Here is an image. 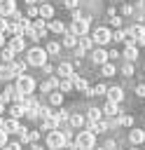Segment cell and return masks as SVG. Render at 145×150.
<instances>
[{
  "instance_id": "1",
  "label": "cell",
  "mask_w": 145,
  "mask_h": 150,
  "mask_svg": "<svg viewBox=\"0 0 145 150\" xmlns=\"http://www.w3.org/2000/svg\"><path fill=\"white\" fill-rule=\"evenodd\" d=\"M47 52L42 49V47H33V49H28V59H26V63L28 66H37V68H42L44 63H47Z\"/></svg>"
},
{
  "instance_id": "2",
  "label": "cell",
  "mask_w": 145,
  "mask_h": 150,
  "mask_svg": "<svg viewBox=\"0 0 145 150\" xmlns=\"http://www.w3.org/2000/svg\"><path fill=\"white\" fill-rule=\"evenodd\" d=\"M94 145H96V136L91 131H80L75 136V148L77 150H94Z\"/></svg>"
},
{
  "instance_id": "3",
  "label": "cell",
  "mask_w": 145,
  "mask_h": 150,
  "mask_svg": "<svg viewBox=\"0 0 145 150\" xmlns=\"http://www.w3.org/2000/svg\"><path fill=\"white\" fill-rule=\"evenodd\" d=\"M65 145H68V141H65L63 131L54 129V131L47 134V148H49V150H61V148H65Z\"/></svg>"
},
{
  "instance_id": "4",
  "label": "cell",
  "mask_w": 145,
  "mask_h": 150,
  "mask_svg": "<svg viewBox=\"0 0 145 150\" xmlns=\"http://www.w3.org/2000/svg\"><path fill=\"white\" fill-rule=\"evenodd\" d=\"M110 40H112V30L105 28V26H98V28L91 33V42H94L96 47H103V45H108Z\"/></svg>"
},
{
  "instance_id": "5",
  "label": "cell",
  "mask_w": 145,
  "mask_h": 150,
  "mask_svg": "<svg viewBox=\"0 0 145 150\" xmlns=\"http://www.w3.org/2000/svg\"><path fill=\"white\" fill-rule=\"evenodd\" d=\"M19 94H23V96H30L33 94V89H35V80L30 77V75H19L16 77V87H14Z\"/></svg>"
},
{
  "instance_id": "6",
  "label": "cell",
  "mask_w": 145,
  "mask_h": 150,
  "mask_svg": "<svg viewBox=\"0 0 145 150\" xmlns=\"http://www.w3.org/2000/svg\"><path fill=\"white\" fill-rule=\"evenodd\" d=\"M23 35H26V38H30V40H40V38H44V35H47L44 19H37V21H35V26H30V28H28Z\"/></svg>"
},
{
  "instance_id": "7",
  "label": "cell",
  "mask_w": 145,
  "mask_h": 150,
  "mask_svg": "<svg viewBox=\"0 0 145 150\" xmlns=\"http://www.w3.org/2000/svg\"><path fill=\"white\" fill-rule=\"evenodd\" d=\"M87 30H89V19H87V16L72 19V23H70V33H72V35L82 38V35H87Z\"/></svg>"
},
{
  "instance_id": "8",
  "label": "cell",
  "mask_w": 145,
  "mask_h": 150,
  "mask_svg": "<svg viewBox=\"0 0 145 150\" xmlns=\"http://www.w3.org/2000/svg\"><path fill=\"white\" fill-rule=\"evenodd\" d=\"M5 68H7V80H12V77H19V75H23V68H26V63H16V61H12V63H7Z\"/></svg>"
},
{
  "instance_id": "9",
  "label": "cell",
  "mask_w": 145,
  "mask_h": 150,
  "mask_svg": "<svg viewBox=\"0 0 145 150\" xmlns=\"http://www.w3.org/2000/svg\"><path fill=\"white\" fill-rule=\"evenodd\" d=\"M7 47H9L14 54H16V52H23V47H26V38H23V35H14V38L9 40Z\"/></svg>"
},
{
  "instance_id": "10",
  "label": "cell",
  "mask_w": 145,
  "mask_h": 150,
  "mask_svg": "<svg viewBox=\"0 0 145 150\" xmlns=\"http://www.w3.org/2000/svg\"><path fill=\"white\" fill-rule=\"evenodd\" d=\"M91 61H94L96 66H103V63L108 61V52H105L103 47H96V49L91 52Z\"/></svg>"
},
{
  "instance_id": "11",
  "label": "cell",
  "mask_w": 145,
  "mask_h": 150,
  "mask_svg": "<svg viewBox=\"0 0 145 150\" xmlns=\"http://www.w3.org/2000/svg\"><path fill=\"white\" fill-rule=\"evenodd\" d=\"M105 94H108V101H112V103H122V98H124V89L122 87H110Z\"/></svg>"
},
{
  "instance_id": "12",
  "label": "cell",
  "mask_w": 145,
  "mask_h": 150,
  "mask_svg": "<svg viewBox=\"0 0 145 150\" xmlns=\"http://www.w3.org/2000/svg\"><path fill=\"white\" fill-rule=\"evenodd\" d=\"M40 120H42V129H44V131H54V129H58V122H56L54 112H49V115H44V117H40Z\"/></svg>"
},
{
  "instance_id": "13",
  "label": "cell",
  "mask_w": 145,
  "mask_h": 150,
  "mask_svg": "<svg viewBox=\"0 0 145 150\" xmlns=\"http://www.w3.org/2000/svg\"><path fill=\"white\" fill-rule=\"evenodd\" d=\"M129 141H131L133 145L145 143V129H131V131H129Z\"/></svg>"
},
{
  "instance_id": "14",
  "label": "cell",
  "mask_w": 145,
  "mask_h": 150,
  "mask_svg": "<svg viewBox=\"0 0 145 150\" xmlns=\"http://www.w3.org/2000/svg\"><path fill=\"white\" fill-rule=\"evenodd\" d=\"M70 80H72V87H75V89H80V91H87V89H89V82H87L84 77H80L77 73H72Z\"/></svg>"
},
{
  "instance_id": "15",
  "label": "cell",
  "mask_w": 145,
  "mask_h": 150,
  "mask_svg": "<svg viewBox=\"0 0 145 150\" xmlns=\"http://www.w3.org/2000/svg\"><path fill=\"white\" fill-rule=\"evenodd\" d=\"M14 9H16L14 0H0V16H9Z\"/></svg>"
},
{
  "instance_id": "16",
  "label": "cell",
  "mask_w": 145,
  "mask_h": 150,
  "mask_svg": "<svg viewBox=\"0 0 145 150\" xmlns=\"http://www.w3.org/2000/svg\"><path fill=\"white\" fill-rule=\"evenodd\" d=\"M124 59H126L129 63L138 59V47H136L133 42H129V45H126V49H124Z\"/></svg>"
},
{
  "instance_id": "17",
  "label": "cell",
  "mask_w": 145,
  "mask_h": 150,
  "mask_svg": "<svg viewBox=\"0 0 145 150\" xmlns=\"http://www.w3.org/2000/svg\"><path fill=\"white\" fill-rule=\"evenodd\" d=\"M101 112H103V115H110V117H117V115H119L122 110H119V105H117V103L108 101V103L103 105V110H101Z\"/></svg>"
},
{
  "instance_id": "18",
  "label": "cell",
  "mask_w": 145,
  "mask_h": 150,
  "mask_svg": "<svg viewBox=\"0 0 145 150\" xmlns=\"http://www.w3.org/2000/svg\"><path fill=\"white\" fill-rule=\"evenodd\" d=\"M56 73H58L61 77H70V75H72L75 70H72V63H65V61H63V63H58V68H56Z\"/></svg>"
},
{
  "instance_id": "19",
  "label": "cell",
  "mask_w": 145,
  "mask_h": 150,
  "mask_svg": "<svg viewBox=\"0 0 145 150\" xmlns=\"http://www.w3.org/2000/svg\"><path fill=\"white\" fill-rule=\"evenodd\" d=\"M51 89H58V80H56V77H49L47 82L40 84V91H42V94H47V91H51Z\"/></svg>"
},
{
  "instance_id": "20",
  "label": "cell",
  "mask_w": 145,
  "mask_h": 150,
  "mask_svg": "<svg viewBox=\"0 0 145 150\" xmlns=\"http://www.w3.org/2000/svg\"><path fill=\"white\" fill-rule=\"evenodd\" d=\"M89 131L96 136V134H101V131H108V122H103V120H98V122H91L89 124Z\"/></svg>"
},
{
  "instance_id": "21",
  "label": "cell",
  "mask_w": 145,
  "mask_h": 150,
  "mask_svg": "<svg viewBox=\"0 0 145 150\" xmlns=\"http://www.w3.org/2000/svg\"><path fill=\"white\" fill-rule=\"evenodd\" d=\"M126 33H129L131 38H136V40H138V38H145V26H140V23H133V26H131Z\"/></svg>"
},
{
  "instance_id": "22",
  "label": "cell",
  "mask_w": 145,
  "mask_h": 150,
  "mask_svg": "<svg viewBox=\"0 0 145 150\" xmlns=\"http://www.w3.org/2000/svg\"><path fill=\"white\" fill-rule=\"evenodd\" d=\"M37 16L51 19V16H54V7H51V5H40V7H37Z\"/></svg>"
},
{
  "instance_id": "23",
  "label": "cell",
  "mask_w": 145,
  "mask_h": 150,
  "mask_svg": "<svg viewBox=\"0 0 145 150\" xmlns=\"http://www.w3.org/2000/svg\"><path fill=\"white\" fill-rule=\"evenodd\" d=\"M68 122H70L75 129H80V127L84 124V115H80V112H72V115H68Z\"/></svg>"
},
{
  "instance_id": "24",
  "label": "cell",
  "mask_w": 145,
  "mask_h": 150,
  "mask_svg": "<svg viewBox=\"0 0 145 150\" xmlns=\"http://www.w3.org/2000/svg\"><path fill=\"white\" fill-rule=\"evenodd\" d=\"M7 134H12V131H19L21 127H19V120H14V117H9V120H5V127H2Z\"/></svg>"
},
{
  "instance_id": "25",
  "label": "cell",
  "mask_w": 145,
  "mask_h": 150,
  "mask_svg": "<svg viewBox=\"0 0 145 150\" xmlns=\"http://www.w3.org/2000/svg\"><path fill=\"white\" fill-rule=\"evenodd\" d=\"M9 115H12L14 120H19V117H23V115H26V110H23V105H21V103H14V105L9 108Z\"/></svg>"
},
{
  "instance_id": "26",
  "label": "cell",
  "mask_w": 145,
  "mask_h": 150,
  "mask_svg": "<svg viewBox=\"0 0 145 150\" xmlns=\"http://www.w3.org/2000/svg\"><path fill=\"white\" fill-rule=\"evenodd\" d=\"M101 68H103V75H105V77H112V75L117 73V66H115V63H110V61H105Z\"/></svg>"
},
{
  "instance_id": "27",
  "label": "cell",
  "mask_w": 145,
  "mask_h": 150,
  "mask_svg": "<svg viewBox=\"0 0 145 150\" xmlns=\"http://www.w3.org/2000/svg\"><path fill=\"white\" fill-rule=\"evenodd\" d=\"M49 30H54V33H65V23L63 21H49Z\"/></svg>"
},
{
  "instance_id": "28",
  "label": "cell",
  "mask_w": 145,
  "mask_h": 150,
  "mask_svg": "<svg viewBox=\"0 0 145 150\" xmlns=\"http://www.w3.org/2000/svg\"><path fill=\"white\" fill-rule=\"evenodd\" d=\"M112 40H115V42H124V40H131V35H129L126 30H119V28H117V30L112 33Z\"/></svg>"
},
{
  "instance_id": "29",
  "label": "cell",
  "mask_w": 145,
  "mask_h": 150,
  "mask_svg": "<svg viewBox=\"0 0 145 150\" xmlns=\"http://www.w3.org/2000/svg\"><path fill=\"white\" fill-rule=\"evenodd\" d=\"M63 47H77V35H72V33L68 30L65 38H63Z\"/></svg>"
},
{
  "instance_id": "30",
  "label": "cell",
  "mask_w": 145,
  "mask_h": 150,
  "mask_svg": "<svg viewBox=\"0 0 145 150\" xmlns=\"http://www.w3.org/2000/svg\"><path fill=\"white\" fill-rule=\"evenodd\" d=\"M72 89V80L70 77H61L58 80V91H70Z\"/></svg>"
},
{
  "instance_id": "31",
  "label": "cell",
  "mask_w": 145,
  "mask_h": 150,
  "mask_svg": "<svg viewBox=\"0 0 145 150\" xmlns=\"http://www.w3.org/2000/svg\"><path fill=\"white\" fill-rule=\"evenodd\" d=\"M14 91H16L14 87H5V91L0 94V101H2V103H9V101H12V96H14Z\"/></svg>"
},
{
  "instance_id": "32",
  "label": "cell",
  "mask_w": 145,
  "mask_h": 150,
  "mask_svg": "<svg viewBox=\"0 0 145 150\" xmlns=\"http://www.w3.org/2000/svg\"><path fill=\"white\" fill-rule=\"evenodd\" d=\"M49 103H51V105H61V103H63V94H61V91H51V94H49Z\"/></svg>"
},
{
  "instance_id": "33",
  "label": "cell",
  "mask_w": 145,
  "mask_h": 150,
  "mask_svg": "<svg viewBox=\"0 0 145 150\" xmlns=\"http://www.w3.org/2000/svg\"><path fill=\"white\" fill-rule=\"evenodd\" d=\"M0 56H2V61H5V66H7V63H12V61H14V52H12V49H9V47H5V49H2V54H0Z\"/></svg>"
},
{
  "instance_id": "34",
  "label": "cell",
  "mask_w": 145,
  "mask_h": 150,
  "mask_svg": "<svg viewBox=\"0 0 145 150\" xmlns=\"http://www.w3.org/2000/svg\"><path fill=\"white\" fill-rule=\"evenodd\" d=\"M101 117H103V112L98 108H89V122H98Z\"/></svg>"
},
{
  "instance_id": "35",
  "label": "cell",
  "mask_w": 145,
  "mask_h": 150,
  "mask_svg": "<svg viewBox=\"0 0 145 150\" xmlns=\"http://www.w3.org/2000/svg\"><path fill=\"white\" fill-rule=\"evenodd\" d=\"M44 52H47V54H58V52H61V45H58V42H49Z\"/></svg>"
},
{
  "instance_id": "36",
  "label": "cell",
  "mask_w": 145,
  "mask_h": 150,
  "mask_svg": "<svg viewBox=\"0 0 145 150\" xmlns=\"http://www.w3.org/2000/svg\"><path fill=\"white\" fill-rule=\"evenodd\" d=\"M40 138V131H26V138H23V143L28 141V143H35Z\"/></svg>"
},
{
  "instance_id": "37",
  "label": "cell",
  "mask_w": 145,
  "mask_h": 150,
  "mask_svg": "<svg viewBox=\"0 0 145 150\" xmlns=\"http://www.w3.org/2000/svg\"><path fill=\"white\" fill-rule=\"evenodd\" d=\"M119 124H122V127H131V124H133V117H131V115H122V117H119Z\"/></svg>"
},
{
  "instance_id": "38",
  "label": "cell",
  "mask_w": 145,
  "mask_h": 150,
  "mask_svg": "<svg viewBox=\"0 0 145 150\" xmlns=\"http://www.w3.org/2000/svg\"><path fill=\"white\" fill-rule=\"evenodd\" d=\"M122 73H124V77H131V75H133V66H131V63H124V66H122Z\"/></svg>"
},
{
  "instance_id": "39",
  "label": "cell",
  "mask_w": 145,
  "mask_h": 150,
  "mask_svg": "<svg viewBox=\"0 0 145 150\" xmlns=\"http://www.w3.org/2000/svg\"><path fill=\"white\" fill-rule=\"evenodd\" d=\"M5 150H21V143H19V141H12V143H5Z\"/></svg>"
},
{
  "instance_id": "40",
  "label": "cell",
  "mask_w": 145,
  "mask_h": 150,
  "mask_svg": "<svg viewBox=\"0 0 145 150\" xmlns=\"http://www.w3.org/2000/svg\"><path fill=\"white\" fill-rule=\"evenodd\" d=\"M9 19H12V21H14V23H16V21H21V19H23V14H21V12H19V9H14V12H12V14H9Z\"/></svg>"
},
{
  "instance_id": "41",
  "label": "cell",
  "mask_w": 145,
  "mask_h": 150,
  "mask_svg": "<svg viewBox=\"0 0 145 150\" xmlns=\"http://www.w3.org/2000/svg\"><path fill=\"white\" fill-rule=\"evenodd\" d=\"M63 5H65L68 9H77V5H80V0H63Z\"/></svg>"
},
{
  "instance_id": "42",
  "label": "cell",
  "mask_w": 145,
  "mask_h": 150,
  "mask_svg": "<svg viewBox=\"0 0 145 150\" xmlns=\"http://www.w3.org/2000/svg\"><path fill=\"white\" fill-rule=\"evenodd\" d=\"M136 96L145 98V84H138V87H136Z\"/></svg>"
},
{
  "instance_id": "43",
  "label": "cell",
  "mask_w": 145,
  "mask_h": 150,
  "mask_svg": "<svg viewBox=\"0 0 145 150\" xmlns=\"http://www.w3.org/2000/svg\"><path fill=\"white\" fill-rule=\"evenodd\" d=\"M0 33H7V16H0Z\"/></svg>"
},
{
  "instance_id": "44",
  "label": "cell",
  "mask_w": 145,
  "mask_h": 150,
  "mask_svg": "<svg viewBox=\"0 0 145 150\" xmlns=\"http://www.w3.org/2000/svg\"><path fill=\"white\" fill-rule=\"evenodd\" d=\"M5 143H7V131L0 129V148H5Z\"/></svg>"
},
{
  "instance_id": "45",
  "label": "cell",
  "mask_w": 145,
  "mask_h": 150,
  "mask_svg": "<svg viewBox=\"0 0 145 150\" xmlns=\"http://www.w3.org/2000/svg\"><path fill=\"white\" fill-rule=\"evenodd\" d=\"M28 16H37V7H35V5L28 7Z\"/></svg>"
},
{
  "instance_id": "46",
  "label": "cell",
  "mask_w": 145,
  "mask_h": 150,
  "mask_svg": "<svg viewBox=\"0 0 145 150\" xmlns=\"http://www.w3.org/2000/svg\"><path fill=\"white\" fill-rule=\"evenodd\" d=\"M110 23H112V26H117V28H119V23H122V19H119V16H110Z\"/></svg>"
},
{
  "instance_id": "47",
  "label": "cell",
  "mask_w": 145,
  "mask_h": 150,
  "mask_svg": "<svg viewBox=\"0 0 145 150\" xmlns=\"http://www.w3.org/2000/svg\"><path fill=\"white\" fill-rule=\"evenodd\" d=\"M0 80H7V68L0 66Z\"/></svg>"
},
{
  "instance_id": "48",
  "label": "cell",
  "mask_w": 145,
  "mask_h": 150,
  "mask_svg": "<svg viewBox=\"0 0 145 150\" xmlns=\"http://www.w3.org/2000/svg\"><path fill=\"white\" fill-rule=\"evenodd\" d=\"M42 70H44V73H47V75H49V73H51V70H54V68H51V66H49V63H44V66H42Z\"/></svg>"
},
{
  "instance_id": "49",
  "label": "cell",
  "mask_w": 145,
  "mask_h": 150,
  "mask_svg": "<svg viewBox=\"0 0 145 150\" xmlns=\"http://www.w3.org/2000/svg\"><path fill=\"white\" fill-rule=\"evenodd\" d=\"M0 47H5V33H0Z\"/></svg>"
},
{
  "instance_id": "50",
  "label": "cell",
  "mask_w": 145,
  "mask_h": 150,
  "mask_svg": "<svg viewBox=\"0 0 145 150\" xmlns=\"http://www.w3.org/2000/svg\"><path fill=\"white\" fill-rule=\"evenodd\" d=\"M2 127H5V120H2V117H0V129H2Z\"/></svg>"
},
{
  "instance_id": "51",
  "label": "cell",
  "mask_w": 145,
  "mask_h": 150,
  "mask_svg": "<svg viewBox=\"0 0 145 150\" xmlns=\"http://www.w3.org/2000/svg\"><path fill=\"white\" fill-rule=\"evenodd\" d=\"M2 110H5V103H2V101H0V112H2Z\"/></svg>"
},
{
  "instance_id": "52",
  "label": "cell",
  "mask_w": 145,
  "mask_h": 150,
  "mask_svg": "<svg viewBox=\"0 0 145 150\" xmlns=\"http://www.w3.org/2000/svg\"><path fill=\"white\" fill-rule=\"evenodd\" d=\"M26 2H28V5H33V2H35V0H26Z\"/></svg>"
},
{
  "instance_id": "53",
  "label": "cell",
  "mask_w": 145,
  "mask_h": 150,
  "mask_svg": "<svg viewBox=\"0 0 145 150\" xmlns=\"http://www.w3.org/2000/svg\"><path fill=\"white\" fill-rule=\"evenodd\" d=\"M98 150H103V148H98Z\"/></svg>"
}]
</instances>
